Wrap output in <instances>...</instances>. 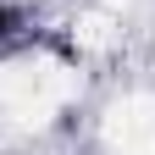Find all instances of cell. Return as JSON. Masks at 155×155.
Returning a JSON list of instances; mask_svg holds the SVG:
<instances>
[{
	"mask_svg": "<svg viewBox=\"0 0 155 155\" xmlns=\"http://www.w3.org/2000/svg\"><path fill=\"white\" fill-rule=\"evenodd\" d=\"M11 28H17V17H11V6H0V39H6Z\"/></svg>",
	"mask_w": 155,
	"mask_h": 155,
	"instance_id": "cell-1",
	"label": "cell"
}]
</instances>
